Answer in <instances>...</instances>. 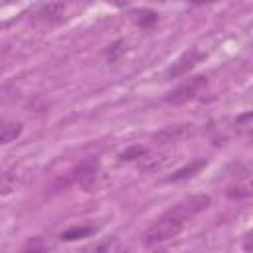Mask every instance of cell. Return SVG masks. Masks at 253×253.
I'll return each instance as SVG.
<instances>
[{"instance_id":"30bf717a","label":"cell","mask_w":253,"mask_h":253,"mask_svg":"<svg viewBox=\"0 0 253 253\" xmlns=\"http://www.w3.org/2000/svg\"><path fill=\"white\" fill-rule=\"evenodd\" d=\"M22 176L16 172H2L0 174V194H10L16 188H20Z\"/></svg>"},{"instance_id":"e0dca14e","label":"cell","mask_w":253,"mask_h":253,"mask_svg":"<svg viewBox=\"0 0 253 253\" xmlns=\"http://www.w3.org/2000/svg\"><path fill=\"white\" fill-rule=\"evenodd\" d=\"M156 2H162V0H156Z\"/></svg>"},{"instance_id":"7a4b0ae2","label":"cell","mask_w":253,"mask_h":253,"mask_svg":"<svg viewBox=\"0 0 253 253\" xmlns=\"http://www.w3.org/2000/svg\"><path fill=\"white\" fill-rule=\"evenodd\" d=\"M210 204H211L210 196H206V194H194V196H188V198L180 200L178 204H174L170 210L164 211V215L174 217V219L186 223L190 217H194V215H198L200 211L208 210Z\"/></svg>"},{"instance_id":"5bb4252c","label":"cell","mask_w":253,"mask_h":253,"mask_svg":"<svg viewBox=\"0 0 253 253\" xmlns=\"http://www.w3.org/2000/svg\"><path fill=\"white\" fill-rule=\"evenodd\" d=\"M123 51H125V47H123V42H121V40L115 42L113 45H109V49H107V57H109V61H111V63L117 61L119 55H123Z\"/></svg>"},{"instance_id":"5b68a950","label":"cell","mask_w":253,"mask_h":253,"mask_svg":"<svg viewBox=\"0 0 253 253\" xmlns=\"http://www.w3.org/2000/svg\"><path fill=\"white\" fill-rule=\"evenodd\" d=\"M204 57H206V55H204L202 51H198V49H190V51L182 53V55L170 65V69L166 71V75H168L170 79H176V77H180V75H186V73H188L196 63H200Z\"/></svg>"},{"instance_id":"8fae6325","label":"cell","mask_w":253,"mask_h":253,"mask_svg":"<svg viewBox=\"0 0 253 253\" xmlns=\"http://www.w3.org/2000/svg\"><path fill=\"white\" fill-rule=\"evenodd\" d=\"M132 20L136 22V26H140L144 30H150L158 22V14L152 12V10H134L132 12Z\"/></svg>"},{"instance_id":"3957f363","label":"cell","mask_w":253,"mask_h":253,"mask_svg":"<svg viewBox=\"0 0 253 253\" xmlns=\"http://www.w3.org/2000/svg\"><path fill=\"white\" fill-rule=\"evenodd\" d=\"M206 87H208V79L206 77H202V75L192 77L186 83H182L180 87H176L174 91H170L166 95V103H170V105H184V103L196 99Z\"/></svg>"},{"instance_id":"2e32d148","label":"cell","mask_w":253,"mask_h":253,"mask_svg":"<svg viewBox=\"0 0 253 253\" xmlns=\"http://www.w3.org/2000/svg\"><path fill=\"white\" fill-rule=\"evenodd\" d=\"M213 2H217V0H190V4H194V6H204V4H213Z\"/></svg>"},{"instance_id":"ba28073f","label":"cell","mask_w":253,"mask_h":253,"mask_svg":"<svg viewBox=\"0 0 253 253\" xmlns=\"http://www.w3.org/2000/svg\"><path fill=\"white\" fill-rule=\"evenodd\" d=\"M22 134V125L10 119L0 117V144H8L12 140H16Z\"/></svg>"},{"instance_id":"7c38bea8","label":"cell","mask_w":253,"mask_h":253,"mask_svg":"<svg viewBox=\"0 0 253 253\" xmlns=\"http://www.w3.org/2000/svg\"><path fill=\"white\" fill-rule=\"evenodd\" d=\"M91 233H95V227L93 225H75V227L65 229L59 237L63 241H75V239H81V237H89Z\"/></svg>"},{"instance_id":"52a82bcc","label":"cell","mask_w":253,"mask_h":253,"mask_svg":"<svg viewBox=\"0 0 253 253\" xmlns=\"http://www.w3.org/2000/svg\"><path fill=\"white\" fill-rule=\"evenodd\" d=\"M190 134H192V125H172V126H166L160 132H156L154 140L160 144H168V142H178Z\"/></svg>"},{"instance_id":"8992f818","label":"cell","mask_w":253,"mask_h":253,"mask_svg":"<svg viewBox=\"0 0 253 253\" xmlns=\"http://www.w3.org/2000/svg\"><path fill=\"white\" fill-rule=\"evenodd\" d=\"M65 2L57 0V2H49L45 4L43 8H40L36 12V22L43 24V26H51V24H57L65 18Z\"/></svg>"},{"instance_id":"9a60e30c","label":"cell","mask_w":253,"mask_h":253,"mask_svg":"<svg viewBox=\"0 0 253 253\" xmlns=\"http://www.w3.org/2000/svg\"><path fill=\"white\" fill-rule=\"evenodd\" d=\"M249 121H251V113H243L241 117H237L235 126H239V130H249Z\"/></svg>"},{"instance_id":"6da1fadb","label":"cell","mask_w":253,"mask_h":253,"mask_svg":"<svg viewBox=\"0 0 253 253\" xmlns=\"http://www.w3.org/2000/svg\"><path fill=\"white\" fill-rule=\"evenodd\" d=\"M182 229H184V221H178V219L168 217V215L162 213V215L142 233V241H144V245H148V247L160 245V243H164V241L174 239Z\"/></svg>"},{"instance_id":"4fadbf2b","label":"cell","mask_w":253,"mask_h":253,"mask_svg":"<svg viewBox=\"0 0 253 253\" xmlns=\"http://www.w3.org/2000/svg\"><path fill=\"white\" fill-rule=\"evenodd\" d=\"M146 150L148 148H144V146H138V144H134V146H128L125 152H121V160L123 162H130V160H140L144 154H146Z\"/></svg>"},{"instance_id":"277c9868","label":"cell","mask_w":253,"mask_h":253,"mask_svg":"<svg viewBox=\"0 0 253 253\" xmlns=\"http://www.w3.org/2000/svg\"><path fill=\"white\" fill-rule=\"evenodd\" d=\"M97 174H99V160L97 158H85L83 162H79L71 170L69 178L73 184L81 186L83 190H91V186L97 180Z\"/></svg>"},{"instance_id":"9c48e42d","label":"cell","mask_w":253,"mask_h":253,"mask_svg":"<svg viewBox=\"0 0 253 253\" xmlns=\"http://www.w3.org/2000/svg\"><path fill=\"white\" fill-rule=\"evenodd\" d=\"M206 166V160L204 158H200V160H196V162H192V164H188L186 168H180L178 172H174L170 178H168V182H180V180H186V178H192L196 172H200L202 168Z\"/></svg>"}]
</instances>
